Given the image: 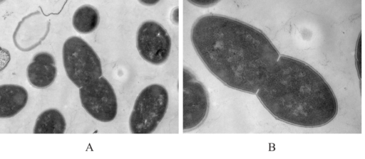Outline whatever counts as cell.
Segmentation results:
<instances>
[{
    "label": "cell",
    "instance_id": "cell-1",
    "mask_svg": "<svg viewBox=\"0 0 365 159\" xmlns=\"http://www.w3.org/2000/svg\"><path fill=\"white\" fill-rule=\"evenodd\" d=\"M191 42L207 70L227 87L257 94L280 55L260 30L241 21L205 14L193 23Z\"/></svg>",
    "mask_w": 365,
    "mask_h": 159
},
{
    "label": "cell",
    "instance_id": "cell-2",
    "mask_svg": "<svg viewBox=\"0 0 365 159\" xmlns=\"http://www.w3.org/2000/svg\"><path fill=\"white\" fill-rule=\"evenodd\" d=\"M256 94L273 116L297 126H324L338 111L335 94L324 78L289 56L279 57Z\"/></svg>",
    "mask_w": 365,
    "mask_h": 159
},
{
    "label": "cell",
    "instance_id": "cell-3",
    "mask_svg": "<svg viewBox=\"0 0 365 159\" xmlns=\"http://www.w3.org/2000/svg\"><path fill=\"white\" fill-rule=\"evenodd\" d=\"M63 62L68 79L78 88L102 77L101 60L91 46L78 36L66 40Z\"/></svg>",
    "mask_w": 365,
    "mask_h": 159
},
{
    "label": "cell",
    "instance_id": "cell-4",
    "mask_svg": "<svg viewBox=\"0 0 365 159\" xmlns=\"http://www.w3.org/2000/svg\"><path fill=\"white\" fill-rule=\"evenodd\" d=\"M169 96L165 87L152 84L138 95L129 118L132 133H153L164 118L168 106Z\"/></svg>",
    "mask_w": 365,
    "mask_h": 159
},
{
    "label": "cell",
    "instance_id": "cell-5",
    "mask_svg": "<svg viewBox=\"0 0 365 159\" xmlns=\"http://www.w3.org/2000/svg\"><path fill=\"white\" fill-rule=\"evenodd\" d=\"M79 97L82 106L93 119L101 122L115 119L117 98L112 85L104 77L79 88Z\"/></svg>",
    "mask_w": 365,
    "mask_h": 159
},
{
    "label": "cell",
    "instance_id": "cell-6",
    "mask_svg": "<svg viewBox=\"0 0 365 159\" xmlns=\"http://www.w3.org/2000/svg\"><path fill=\"white\" fill-rule=\"evenodd\" d=\"M182 77V129L187 131L205 121L209 110V97L202 83L186 67Z\"/></svg>",
    "mask_w": 365,
    "mask_h": 159
},
{
    "label": "cell",
    "instance_id": "cell-7",
    "mask_svg": "<svg viewBox=\"0 0 365 159\" xmlns=\"http://www.w3.org/2000/svg\"><path fill=\"white\" fill-rule=\"evenodd\" d=\"M171 47V38L160 23L148 20L140 24L136 34V48L146 62L163 64L170 56Z\"/></svg>",
    "mask_w": 365,
    "mask_h": 159
},
{
    "label": "cell",
    "instance_id": "cell-8",
    "mask_svg": "<svg viewBox=\"0 0 365 159\" xmlns=\"http://www.w3.org/2000/svg\"><path fill=\"white\" fill-rule=\"evenodd\" d=\"M57 68L53 56L47 52L36 54L27 67L26 76L34 87L45 89L54 82Z\"/></svg>",
    "mask_w": 365,
    "mask_h": 159
},
{
    "label": "cell",
    "instance_id": "cell-9",
    "mask_svg": "<svg viewBox=\"0 0 365 159\" xmlns=\"http://www.w3.org/2000/svg\"><path fill=\"white\" fill-rule=\"evenodd\" d=\"M26 89L18 84L0 86V108L1 119L11 118L19 114L28 102Z\"/></svg>",
    "mask_w": 365,
    "mask_h": 159
},
{
    "label": "cell",
    "instance_id": "cell-10",
    "mask_svg": "<svg viewBox=\"0 0 365 159\" xmlns=\"http://www.w3.org/2000/svg\"><path fill=\"white\" fill-rule=\"evenodd\" d=\"M66 123L63 114L56 109H48L37 117L34 133H63Z\"/></svg>",
    "mask_w": 365,
    "mask_h": 159
},
{
    "label": "cell",
    "instance_id": "cell-11",
    "mask_svg": "<svg viewBox=\"0 0 365 159\" xmlns=\"http://www.w3.org/2000/svg\"><path fill=\"white\" fill-rule=\"evenodd\" d=\"M100 15L98 9L90 4L78 7L72 18L74 29L79 33L88 34L94 31L98 26Z\"/></svg>",
    "mask_w": 365,
    "mask_h": 159
},
{
    "label": "cell",
    "instance_id": "cell-12",
    "mask_svg": "<svg viewBox=\"0 0 365 159\" xmlns=\"http://www.w3.org/2000/svg\"><path fill=\"white\" fill-rule=\"evenodd\" d=\"M217 1H191L190 4L200 7H209L215 5Z\"/></svg>",
    "mask_w": 365,
    "mask_h": 159
},
{
    "label": "cell",
    "instance_id": "cell-13",
    "mask_svg": "<svg viewBox=\"0 0 365 159\" xmlns=\"http://www.w3.org/2000/svg\"><path fill=\"white\" fill-rule=\"evenodd\" d=\"M171 20L173 23L178 24V8L176 7L173 9L171 14Z\"/></svg>",
    "mask_w": 365,
    "mask_h": 159
},
{
    "label": "cell",
    "instance_id": "cell-14",
    "mask_svg": "<svg viewBox=\"0 0 365 159\" xmlns=\"http://www.w3.org/2000/svg\"><path fill=\"white\" fill-rule=\"evenodd\" d=\"M140 3H142L143 4H145L146 6H153V5H155V4H157L158 1H140Z\"/></svg>",
    "mask_w": 365,
    "mask_h": 159
}]
</instances>
